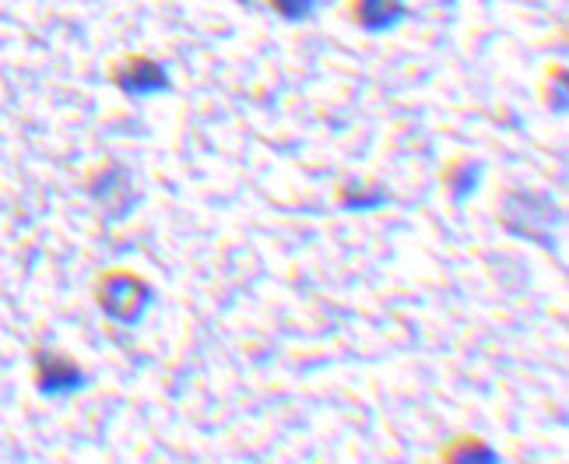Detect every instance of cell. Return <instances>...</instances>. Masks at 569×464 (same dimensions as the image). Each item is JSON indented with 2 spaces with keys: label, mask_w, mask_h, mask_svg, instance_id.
<instances>
[{
  "label": "cell",
  "mask_w": 569,
  "mask_h": 464,
  "mask_svg": "<svg viewBox=\"0 0 569 464\" xmlns=\"http://www.w3.org/2000/svg\"><path fill=\"white\" fill-rule=\"evenodd\" d=\"M92 197L113 218H123L127 211H134V201H138L134 184H130V172L123 166H109L92 184Z\"/></svg>",
  "instance_id": "obj_4"
},
{
  "label": "cell",
  "mask_w": 569,
  "mask_h": 464,
  "mask_svg": "<svg viewBox=\"0 0 569 464\" xmlns=\"http://www.w3.org/2000/svg\"><path fill=\"white\" fill-rule=\"evenodd\" d=\"M408 14L405 0H356V18L366 32H390L408 21Z\"/></svg>",
  "instance_id": "obj_5"
},
{
  "label": "cell",
  "mask_w": 569,
  "mask_h": 464,
  "mask_svg": "<svg viewBox=\"0 0 569 464\" xmlns=\"http://www.w3.org/2000/svg\"><path fill=\"white\" fill-rule=\"evenodd\" d=\"M268 4H271L284 21H306V18H313L317 8H323L327 0H268Z\"/></svg>",
  "instance_id": "obj_6"
},
{
  "label": "cell",
  "mask_w": 569,
  "mask_h": 464,
  "mask_svg": "<svg viewBox=\"0 0 569 464\" xmlns=\"http://www.w3.org/2000/svg\"><path fill=\"white\" fill-rule=\"evenodd\" d=\"M36 384L42 394H74L89 384V377H84L78 363L57 356V352H42L36 366Z\"/></svg>",
  "instance_id": "obj_3"
},
{
  "label": "cell",
  "mask_w": 569,
  "mask_h": 464,
  "mask_svg": "<svg viewBox=\"0 0 569 464\" xmlns=\"http://www.w3.org/2000/svg\"><path fill=\"white\" fill-rule=\"evenodd\" d=\"M383 201H387V194H383L380 187L366 190V194H345V197H341V205H345V208H352V211H369V208H380Z\"/></svg>",
  "instance_id": "obj_7"
},
{
  "label": "cell",
  "mask_w": 569,
  "mask_h": 464,
  "mask_svg": "<svg viewBox=\"0 0 569 464\" xmlns=\"http://www.w3.org/2000/svg\"><path fill=\"white\" fill-rule=\"evenodd\" d=\"M156 303V293L148 289V282H141L138 275H109L99 285V306L102 314H109L117 324H138L148 306Z\"/></svg>",
  "instance_id": "obj_1"
},
{
  "label": "cell",
  "mask_w": 569,
  "mask_h": 464,
  "mask_svg": "<svg viewBox=\"0 0 569 464\" xmlns=\"http://www.w3.org/2000/svg\"><path fill=\"white\" fill-rule=\"evenodd\" d=\"M117 88L127 96H159L169 92V71L166 63L151 57H130L127 63L117 68Z\"/></svg>",
  "instance_id": "obj_2"
},
{
  "label": "cell",
  "mask_w": 569,
  "mask_h": 464,
  "mask_svg": "<svg viewBox=\"0 0 569 464\" xmlns=\"http://www.w3.org/2000/svg\"><path fill=\"white\" fill-rule=\"evenodd\" d=\"M450 457H465V461H499V454L496 451H489V447H481V444H461V447H453V454Z\"/></svg>",
  "instance_id": "obj_8"
}]
</instances>
